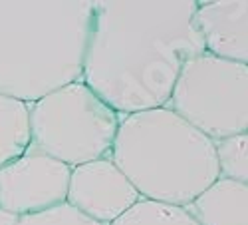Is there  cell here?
Returning <instances> with one entry per match:
<instances>
[{"mask_svg": "<svg viewBox=\"0 0 248 225\" xmlns=\"http://www.w3.org/2000/svg\"><path fill=\"white\" fill-rule=\"evenodd\" d=\"M195 0L93 2L81 82L119 116L167 108L185 62L206 52Z\"/></svg>", "mask_w": 248, "mask_h": 225, "instance_id": "6da1fadb", "label": "cell"}, {"mask_svg": "<svg viewBox=\"0 0 248 225\" xmlns=\"http://www.w3.org/2000/svg\"><path fill=\"white\" fill-rule=\"evenodd\" d=\"M92 4L0 2V94L34 104L81 80Z\"/></svg>", "mask_w": 248, "mask_h": 225, "instance_id": "7a4b0ae2", "label": "cell"}, {"mask_svg": "<svg viewBox=\"0 0 248 225\" xmlns=\"http://www.w3.org/2000/svg\"><path fill=\"white\" fill-rule=\"evenodd\" d=\"M109 159L143 199L181 208L220 177L215 141L171 108L121 116Z\"/></svg>", "mask_w": 248, "mask_h": 225, "instance_id": "3957f363", "label": "cell"}, {"mask_svg": "<svg viewBox=\"0 0 248 225\" xmlns=\"http://www.w3.org/2000/svg\"><path fill=\"white\" fill-rule=\"evenodd\" d=\"M121 116L78 80L30 104V150L68 168L111 156Z\"/></svg>", "mask_w": 248, "mask_h": 225, "instance_id": "277c9868", "label": "cell"}, {"mask_svg": "<svg viewBox=\"0 0 248 225\" xmlns=\"http://www.w3.org/2000/svg\"><path fill=\"white\" fill-rule=\"evenodd\" d=\"M213 141L248 130V66L204 52L185 62L169 106Z\"/></svg>", "mask_w": 248, "mask_h": 225, "instance_id": "5b68a950", "label": "cell"}, {"mask_svg": "<svg viewBox=\"0 0 248 225\" xmlns=\"http://www.w3.org/2000/svg\"><path fill=\"white\" fill-rule=\"evenodd\" d=\"M72 168L46 154L30 150L0 170V208L18 215H34L68 199Z\"/></svg>", "mask_w": 248, "mask_h": 225, "instance_id": "8992f818", "label": "cell"}, {"mask_svg": "<svg viewBox=\"0 0 248 225\" xmlns=\"http://www.w3.org/2000/svg\"><path fill=\"white\" fill-rule=\"evenodd\" d=\"M139 199L131 181L109 157L72 168L66 203L101 225L113 223Z\"/></svg>", "mask_w": 248, "mask_h": 225, "instance_id": "52a82bcc", "label": "cell"}, {"mask_svg": "<svg viewBox=\"0 0 248 225\" xmlns=\"http://www.w3.org/2000/svg\"><path fill=\"white\" fill-rule=\"evenodd\" d=\"M195 24L209 54L248 66V0L197 2Z\"/></svg>", "mask_w": 248, "mask_h": 225, "instance_id": "ba28073f", "label": "cell"}, {"mask_svg": "<svg viewBox=\"0 0 248 225\" xmlns=\"http://www.w3.org/2000/svg\"><path fill=\"white\" fill-rule=\"evenodd\" d=\"M187 211L199 225H248V186L218 177L189 203Z\"/></svg>", "mask_w": 248, "mask_h": 225, "instance_id": "9c48e42d", "label": "cell"}, {"mask_svg": "<svg viewBox=\"0 0 248 225\" xmlns=\"http://www.w3.org/2000/svg\"><path fill=\"white\" fill-rule=\"evenodd\" d=\"M30 148V104L0 94V170Z\"/></svg>", "mask_w": 248, "mask_h": 225, "instance_id": "30bf717a", "label": "cell"}, {"mask_svg": "<svg viewBox=\"0 0 248 225\" xmlns=\"http://www.w3.org/2000/svg\"><path fill=\"white\" fill-rule=\"evenodd\" d=\"M109 225H199V221L187 211V208L141 197L131 209Z\"/></svg>", "mask_w": 248, "mask_h": 225, "instance_id": "8fae6325", "label": "cell"}, {"mask_svg": "<svg viewBox=\"0 0 248 225\" xmlns=\"http://www.w3.org/2000/svg\"><path fill=\"white\" fill-rule=\"evenodd\" d=\"M218 175L248 186V134H238L215 141Z\"/></svg>", "mask_w": 248, "mask_h": 225, "instance_id": "7c38bea8", "label": "cell"}, {"mask_svg": "<svg viewBox=\"0 0 248 225\" xmlns=\"http://www.w3.org/2000/svg\"><path fill=\"white\" fill-rule=\"evenodd\" d=\"M16 225H101V223L86 217L81 211L72 208L70 203H62V206H56L42 213L20 217Z\"/></svg>", "mask_w": 248, "mask_h": 225, "instance_id": "4fadbf2b", "label": "cell"}, {"mask_svg": "<svg viewBox=\"0 0 248 225\" xmlns=\"http://www.w3.org/2000/svg\"><path fill=\"white\" fill-rule=\"evenodd\" d=\"M18 219H20L18 215H14V213H10V211L0 208V225H16Z\"/></svg>", "mask_w": 248, "mask_h": 225, "instance_id": "5bb4252c", "label": "cell"}, {"mask_svg": "<svg viewBox=\"0 0 248 225\" xmlns=\"http://www.w3.org/2000/svg\"><path fill=\"white\" fill-rule=\"evenodd\" d=\"M246 134H248V130H246Z\"/></svg>", "mask_w": 248, "mask_h": 225, "instance_id": "9a60e30c", "label": "cell"}]
</instances>
